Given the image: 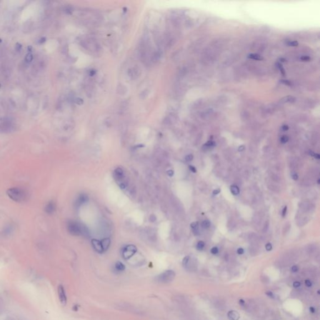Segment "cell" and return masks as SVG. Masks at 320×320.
<instances>
[{
    "label": "cell",
    "mask_w": 320,
    "mask_h": 320,
    "mask_svg": "<svg viewBox=\"0 0 320 320\" xmlns=\"http://www.w3.org/2000/svg\"><path fill=\"white\" fill-rule=\"evenodd\" d=\"M239 303H240V304L241 306H244V305L245 304V301L243 300L240 299V300H239Z\"/></svg>",
    "instance_id": "50"
},
{
    "label": "cell",
    "mask_w": 320,
    "mask_h": 320,
    "mask_svg": "<svg viewBox=\"0 0 320 320\" xmlns=\"http://www.w3.org/2000/svg\"><path fill=\"white\" fill-rule=\"evenodd\" d=\"M288 140H289V138H288V136H286V135H284V136H283L281 137V139H280V141H281V143H283V144H285V143H287V142H288Z\"/></svg>",
    "instance_id": "29"
},
{
    "label": "cell",
    "mask_w": 320,
    "mask_h": 320,
    "mask_svg": "<svg viewBox=\"0 0 320 320\" xmlns=\"http://www.w3.org/2000/svg\"><path fill=\"white\" fill-rule=\"evenodd\" d=\"M204 245L205 244L204 243V241H200L198 242L197 245H196V248H197V250H202L204 247Z\"/></svg>",
    "instance_id": "25"
},
{
    "label": "cell",
    "mask_w": 320,
    "mask_h": 320,
    "mask_svg": "<svg viewBox=\"0 0 320 320\" xmlns=\"http://www.w3.org/2000/svg\"><path fill=\"white\" fill-rule=\"evenodd\" d=\"M167 174H168V175L169 176H171H171H173V175H174V171H173L171 170H168V171H167Z\"/></svg>",
    "instance_id": "44"
},
{
    "label": "cell",
    "mask_w": 320,
    "mask_h": 320,
    "mask_svg": "<svg viewBox=\"0 0 320 320\" xmlns=\"http://www.w3.org/2000/svg\"><path fill=\"white\" fill-rule=\"evenodd\" d=\"M14 231V226L13 225H8L5 228H4L1 232V235L3 236L6 237L10 236Z\"/></svg>",
    "instance_id": "12"
},
{
    "label": "cell",
    "mask_w": 320,
    "mask_h": 320,
    "mask_svg": "<svg viewBox=\"0 0 320 320\" xmlns=\"http://www.w3.org/2000/svg\"><path fill=\"white\" fill-rule=\"evenodd\" d=\"M68 230L70 234L74 236H88V228L83 224L75 221H70L68 223Z\"/></svg>",
    "instance_id": "2"
},
{
    "label": "cell",
    "mask_w": 320,
    "mask_h": 320,
    "mask_svg": "<svg viewBox=\"0 0 320 320\" xmlns=\"http://www.w3.org/2000/svg\"><path fill=\"white\" fill-rule=\"evenodd\" d=\"M298 269H299L298 266H296V265H294V266H293L291 267V271H292V272H293V273L297 272L298 271Z\"/></svg>",
    "instance_id": "38"
},
{
    "label": "cell",
    "mask_w": 320,
    "mask_h": 320,
    "mask_svg": "<svg viewBox=\"0 0 320 320\" xmlns=\"http://www.w3.org/2000/svg\"><path fill=\"white\" fill-rule=\"evenodd\" d=\"M45 42H46V39H45L44 38H42V39H40L39 43H44Z\"/></svg>",
    "instance_id": "53"
},
{
    "label": "cell",
    "mask_w": 320,
    "mask_h": 320,
    "mask_svg": "<svg viewBox=\"0 0 320 320\" xmlns=\"http://www.w3.org/2000/svg\"><path fill=\"white\" fill-rule=\"evenodd\" d=\"M218 248L217 247H213L211 249V253L213 254H216L218 253Z\"/></svg>",
    "instance_id": "34"
},
{
    "label": "cell",
    "mask_w": 320,
    "mask_h": 320,
    "mask_svg": "<svg viewBox=\"0 0 320 320\" xmlns=\"http://www.w3.org/2000/svg\"><path fill=\"white\" fill-rule=\"evenodd\" d=\"M185 159L187 161H191V160L193 159V156L192 154H188L186 156Z\"/></svg>",
    "instance_id": "37"
},
{
    "label": "cell",
    "mask_w": 320,
    "mask_h": 320,
    "mask_svg": "<svg viewBox=\"0 0 320 320\" xmlns=\"http://www.w3.org/2000/svg\"><path fill=\"white\" fill-rule=\"evenodd\" d=\"M248 58L249 59H253V60H256V61H262L263 59V58L261 55H259V54H256V53L250 54L248 56Z\"/></svg>",
    "instance_id": "20"
},
{
    "label": "cell",
    "mask_w": 320,
    "mask_h": 320,
    "mask_svg": "<svg viewBox=\"0 0 320 320\" xmlns=\"http://www.w3.org/2000/svg\"><path fill=\"white\" fill-rule=\"evenodd\" d=\"M278 107V105L275 104H268V106L264 107L262 109V113L264 115H271L276 111Z\"/></svg>",
    "instance_id": "8"
},
{
    "label": "cell",
    "mask_w": 320,
    "mask_h": 320,
    "mask_svg": "<svg viewBox=\"0 0 320 320\" xmlns=\"http://www.w3.org/2000/svg\"><path fill=\"white\" fill-rule=\"evenodd\" d=\"M215 142H214V141H208V142L206 143L204 146H205V147H207V148H210V147H213V146H215Z\"/></svg>",
    "instance_id": "28"
},
{
    "label": "cell",
    "mask_w": 320,
    "mask_h": 320,
    "mask_svg": "<svg viewBox=\"0 0 320 320\" xmlns=\"http://www.w3.org/2000/svg\"><path fill=\"white\" fill-rule=\"evenodd\" d=\"M295 100H296V98L293 97V96H287V97H285L280 99V103L285 104L288 103H293L295 101Z\"/></svg>",
    "instance_id": "16"
},
{
    "label": "cell",
    "mask_w": 320,
    "mask_h": 320,
    "mask_svg": "<svg viewBox=\"0 0 320 320\" xmlns=\"http://www.w3.org/2000/svg\"><path fill=\"white\" fill-rule=\"evenodd\" d=\"M277 65H278V67L279 69L280 70V71H281V72L282 74H283V75H285V71L284 68H283V67L282 66V65H281V64H280V63H277Z\"/></svg>",
    "instance_id": "33"
},
{
    "label": "cell",
    "mask_w": 320,
    "mask_h": 320,
    "mask_svg": "<svg viewBox=\"0 0 320 320\" xmlns=\"http://www.w3.org/2000/svg\"><path fill=\"white\" fill-rule=\"evenodd\" d=\"M237 253L238 254H243L244 253V250L242 248H239L237 250Z\"/></svg>",
    "instance_id": "41"
},
{
    "label": "cell",
    "mask_w": 320,
    "mask_h": 320,
    "mask_svg": "<svg viewBox=\"0 0 320 320\" xmlns=\"http://www.w3.org/2000/svg\"><path fill=\"white\" fill-rule=\"evenodd\" d=\"M314 157L315 158H316V159H319L320 158V156H319V154H316V153H315V154H314Z\"/></svg>",
    "instance_id": "52"
},
{
    "label": "cell",
    "mask_w": 320,
    "mask_h": 320,
    "mask_svg": "<svg viewBox=\"0 0 320 320\" xmlns=\"http://www.w3.org/2000/svg\"><path fill=\"white\" fill-rule=\"evenodd\" d=\"M266 44L264 41L259 39L253 44V48L254 49H256V51H261V50H263L264 49Z\"/></svg>",
    "instance_id": "11"
},
{
    "label": "cell",
    "mask_w": 320,
    "mask_h": 320,
    "mask_svg": "<svg viewBox=\"0 0 320 320\" xmlns=\"http://www.w3.org/2000/svg\"><path fill=\"white\" fill-rule=\"evenodd\" d=\"M58 294L59 301L63 305H66L67 303V297L66 295L65 290L63 286L59 285L58 288Z\"/></svg>",
    "instance_id": "6"
},
{
    "label": "cell",
    "mask_w": 320,
    "mask_h": 320,
    "mask_svg": "<svg viewBox=\"0 0 320 320\" xmlns=\"http://www.w3.org/2000/svg\"><path fill=\"white\" fill-rule=\"evenodd\" d=\"M220 191H221L220 189H216L215 190H214L213 193V195H218L220 193Z\"/></svg>",
    "instance_id": "49"
},
{
    "label": "cell",
    "mask_w": 320,
    "mask_h": 320,
    "mask_svg": "<svg viewBox=\"0 0 320 320\" xmlns=\"http://www.w3.org/2000/svg\"><path fill=\"white\" fill-rule=\"evenodd\" d=\"M91 243H92V245L96 251H97L99 253H102L104 252L101 241L93 239L92 241H91Z\"/></svg>",
    "instance_id": "9"
},
{
    "label": "cell",
    "mask_w": 320,
    "mask_h": 320,
    "mask_svg": "<svg viewBox=\"0 0 320 320\" xmlns=\"http://www.w3.org/2000/svg\"><path fill=\"white\" fill-rule=\"evenodd\" d=\"M33 54H31V52H29L28 54H26V56L25 57V61L26 63H30L32 61V60H33Z\"/></svg>",
    "instance_id": "23"
},
{
    "label": "cell",
    "mask_w": 320,
    "mask_h": 320,
    "mask_svg": "<svg viewBox=\"0 0 320 320\" xmlns=\"http://www.w3.org/2000/svg\"><path fill=\"white\" fill-rule=\"evenodd\" d=\"M300 59L302 61H309L311 60V58L307 55H303L300 57Z\"/></svg>",
    "instance_id": "30"
},
{
    "label": "cell",
    "mask_w": 320,
    "mask_h": 320,
    "mask_svg": "<svg viewBox=\"0 0 320 320\" xmlns=\"http://www.w3.org/2000/svg\"><path fill=\"white\" fill-rule=\"evenodd\" d=\"M318 295H319V290H318Z\"/></svg>",
    "instance_id": "55"
},
{
    "label": "cell",
    "mask_w": 320,
    "mask_h": 320,
    "mask_svg": "<svg viewBox=\"0 0 320 320\" xmlns=\"http://www.w3.org/2000/svg\"><path fill=\"white\" fill-rule=\"evenodd\" d=\"M56 209V206L53 202H49L45 207V211L48 214H53Z\"/></svg>",
    "instance_id": "14"
},
{
    "label": "cell",
    "mask_w": 320,
    "mask_h": 320,
    "mask_svg": "<svg viewBox=\"0 0 320 320\" xmlns=\"http://www.w3.org/2000/svg\"><path fill=\"white\" fill-rule=\"evenodd\" d=\"M214 116V110L211 108L206 109L201 112L199 116L203 120H209Z\"/></svg>",
    "instance_id": "7"
},
{
    "label": "cell",
    "mask_w": 320,
    "mask_h": 320,
    "mask_svg": "<svg viewBox=\"0 0 320 320\" xmlns=\"http://www.w3.org/2000/svg\"><path fill=\"white\" fill-rule=\"evenodd\" d=\"M241 117L244 118L245 119H246V120H247L248 118H249L250 117V114H249L248 112L244 111L243 113H242V114H241Z\"/></svg>",
    "instance_id": "31"
},
{
    "label": "cell",
    "mask_w": 320,
    "mask_h": 320,
    "mask_svg": "<svg viewBox=\"0 0 320 320\" xmlns=\"http://www.w3.org/2000/svg\"><path fill=\"white\" fill-rule=\"evenodd\" d=\"M7 195L13 201L18 203L23 202L27 198V193L21 188H12L7 190Z\"/></svg>",
    "instance_id": "3"
},
{
    "label": "cell",
    "mask_w": 320,
    "mask_h": 320,
    "mask_svg": "<svg viewBox=\"0 0 320 320\" xmlns=\"http://www.w3.org/2000/svg\"><path fill=\"white\" fill-rule=\"evenodd\" d=\"M0 88H1V85H0Z\"/></svg>",
    "instance_id": "56"
},
{
    "label": "cell",
    "mask_w": 320,
    "mask_h": 320,
    "mask_svg": "<svg viewBox=\"0 0 320 320\" xmlns=\"http://www.w3.org/2000/svg\"><path fill=\"white\" fill-rule=\"evenodd\" d=\"M230 190L232 194L234 195H237L240 193V189L236 185H231L230 186Z\"/></svg>",
    "instance_id": "22"
},
{
    "label": "cell",
    "mask_w": 320,
    "mask_h": 320,
    "mask_svg": "<svg viewBox=\"0 0 320 320\" xmlns=\"http://www.w3.org/2000/svg\"><path fill=\"white\" fill-rule=\"evenodd\" d=\"M265 248L267 251H271L272 249V245L271 243H267L265 246Z\"/></svg>",
    "instance_id": "39"
},
{
    "label": "cell",
    "mask_w": 320,
    "mask_h": 320,
    "mask_svg": "<svg viewBox=\"0 0 320 320\" xmlns=\"http://www.w3.org/2000/svg\"><path fill=\"white\" fill-rule=\"evenodd\" d=\"M293 285L295 288H298L301 286V283L299 281H295L293 283Z\"/></svg>",
    "instance_id": "42"
},
{
    "label": "cell",
    "mask_w": 320,
    "mask_h": 320,
    "mask_svg": "<svg viewBox=\"0 0 320 320\" xmlns=\"http://www.w3.org/2000/svg\"><path fill=\"white\" fill-rule=\"evenodd\" d=\"M114 173H115V177L118 180V181H120V180L123 179V178L125 177L124 171H123V169H121V168H116L115 170V172H114Z\"/></svg>",
    "instance_id": "15"
},
{
    "label": "cell",
    "mask_w": 320,
    "mask_h": 320,
    "mask_svg": "<svg viewBox=\"0 0 320 320\" xmlns=\"http://www.w3.org/2000/svg\"><path fill=\"white\" fill-rule=\"evenodd\" d=\"M235 61V58L234 57H230L227 58L226 60L224 61L221 65V67L223 68H226L231 66L232 64Z\"/></svg>",
    "instance_id": "17"
},
{
    "label": "cell",
    "mask_w": 320,
    "mask_h": 320,
    "mask_svg": "<svg viewBox=\"0 0 320 320\" xmlns=\"http://www.w3.org/2000/svg\"><path fill=\"white\" fill-rule=\"evenodd\" d=\"M136 251L137 248L135 246L129 245L123 250L122 256L125 259H129L136 253Z\"/></svg>",
    "instance_id": "5"
},
{
    "label": "cell",
    "mask_w": 320,
    "mask_h": 320,
    "mask_svg": "<svg viewBox=\"0 0 320 320\" xmlns=\"http://www.w3.org/2000/svg\"><path fill=\"white\" fill-rule=\"evenodd\" d=\"M198 227H199V225L198 222H193L191 224V228H192V230H193L195 235H198L197 233H198Z\"/></svg>",
    "instance_id": "21"
},
{
    "label": "cell",
    "mask_w": 320,
    "mask_h": 320,
    "mask_svg": "<svg viewBox=\"0 0 320 320\" xmlns=\"http://www.w3.org/2000/svg\"><path fill=\"white\" fill-rule=\"evenodd\" d=\"M309 311H310V312H312V313H314L315 312H316V309H315L314 308H313L312 306V307L309 308Z\"/></svg>",
    "instance_id": "51"
},
{
    "label": "cell",
    "mask_w": 320,
    "mask_h": 320,
    "mask_svg": "<svg viewBox=\"0 0 320 320\" xmlns=\"http://www.w3.org/2000/svg\"><path fill=\"white\" fill-rule=\"evenodd\" d=\"M288 45L291 47H297L298 45V43L296 41H291V42H288Z\"/></svg>",
    "instance_id": "32"
},
{
    "label": "cell",
    "mask_w": 320,
    "mask_h": 320,
    "mask_svg": "<svg viewBox=\"0 0 320 320\" xmlns=\"http://www.w3.org/2000/svg\"><path fill=\"white\" fill-rule=\"evenodd\" d=\"M228 318L230 320H239L240 316L238 312L234 310H231L227 314Z\"/></svg>",
    "instance_id": "13"
},
{
    "label": "cell",
    "mask_w": 320,
    "mask_h": 320,
    "mask_svg": "<svg viewBox=\"0 0 320 320\" xmlns=\"http://www.w3.org/2000/svg\"><path fill=\"white\" fill-rule=\"evenodd\" d=\"M115 269L118 273H121L125 271V264L121 261H118L115 264Z\"/></svg>",
    "instance_id": "18"
},
{
    "label": "cell",
    "mask_w": 320,
    "mask_h": 320,
    "mask_svg": "<svg viewBox=\"0 0 320 320\" xmlns=\"http://www.w3.org/2000/svg\"><path fill=\"white\" fill-rule=\"evenodd\" d=\"M101 242L103 251L104 252V251H106L109 248V245H110V243H111V241L109 238H104Z\"/></svg>",
    "instance_id": "19"
},
{
    "label": "cell",
    "mask_w": 320,
    "mask_h": 320,
    "mask_svg": "<svg viewBox=\"0 0 320 320\" xmlns=\"http://www.w3.org/2000/svg\"><path fill=\"white\" fill-rule=\"evenodd\" d=\"M175 276L176 274L175 271L169 269V270H166L158 275L155 278V280L161 284H167L174 280Z\"/></svg>",
    "instance_id": "4"
},
{
    "label": "cell",
    "mask_w": 320,
    "mask_h": 320,
    "mask_svg": "<svg viewBox=\"0 0 320 320\" xmlns=\"http://www.w3.org/2000/svg\"><path fill=\"white\" fill-rule=\"evenodd\" d=\"M203 104V100L198 99L197 101H196V103H195L194 107L195 108H200L201 106H202Z\"/></svg>",
    "instance_id": "27"
},
{
    "label": "cell",
    "mask_w": 320,
    "mask_h": 320,
    "mask_svg": "<svg viewBox=\"0 0 320 320\" xmlns=\"http://www.w3.org/2000/svg\"><path fill=\"white\" fill-rule=\"evenodd\" d=\"M318 184H319V180H318Z\"/></svg>",
    "instance_id": "54"
},
{
    "label": "cell",
    "mask_w": 320,
    "mask_h": 320,
    "mask_svg": "<svg viewBox=\"0 0 320 320\" xmlns=\"http://www.w3.org/2000/svg\"><path fill=\"white\" fill-rule=\"evenodd\" d=\"M245 146L244 145H241L238 148V151L239 152H243V151L245 150Z\"/></svg>",
    "instance_id": "48"
},
{
    "label": "cell",
    "mask_w": 320,
    "mask_h": 320,
    "mask_svg": "<svg viewBox=\"0 0 320 320\" xmlns=\"http://www.w3.org/2000/svg\"><path fill=\"white\" fill-rule=\"evenodd\" d=\"M305 285L307 286V287H311L312 286V281H311L309 280H308V279H307V280H305Z\"/></svg>",
    "instance_id": "36"
},
{
    "label": "cell",
    "mask_w": 320,
    "mask_h": 320,
    "mask_svg": "<svg viewBox=\"0 0 320 320\" xmlns=\"http://www.w3.org/2000/svg\"><path fill=\"white\" fill-rule=\"evenodd\" d=\"M266 293V295L268 297H269V298H275V296H274V294L273 293H272L271 291H266V293Z\"/></svg>",
    "instance_id": "35"
},
{
    "label": "cell",
    "mask_w": 320,
    "mask_h": 320,
    "mask_svg": "<svg viewBox=\"0 0 320 320\" xmlns=\"http://www.w3.org/2000/svg\"><path fill=\"white\" fill-rule=\"evenodd\" d=\"M190 257H189V256H187V257H185L184 259H183V262H182L183 266L185 268L187 266V265H188V264L190 261Z\"/></svg>",
    "instance_id": "24"
},
{
    "label": "cell",
    "mask_w": 320,
    "mask_h": 320,
    "mask_svg": "<svg viewBox=\"0 0 320 320\" xmlns=\"http://www.w3.org/2000/svg\"><path fill=\"white\" fill-rule=\"evenodd\" d=\"M292 178L294 180H297L298 179V175L296 173H293V174H292Z\"/></svg>",
    "instance_id": "45"
},
{
    "label": "cell",
    "mask_w": 320,
    "mask_h": 320,
    "mask_svg": "<svg viewBox=\"0 0 320 320\" xmlns=\"http://www.w3.org/2000/svg\"><path fill=\"white\" fill-rule=\"evenodd\" d=\"M88 202V196L86 194H81L76 199V207H79L82 204L87 203Z\"/></svg>",
    "instance_id": "10"
},
{
    "label": "cell",
    "mask_w": 320,
    "mask_h": 320,
    "mask_svg": "<svg viewBox=\"0 0 320 320\" xmlns=\"http://www.w3.org/2000/svg\"><path fill=\"white\" fill-rule=\"evenodd\" d=\"M224 44L225 43L223 41L219 39L214 40L208 47L206 48L203 50L201 59L203 65H210L215 62Z\"/></svg>",
    "instance_id": "1"
},
{
    "label": "cell",
    "mask_w": 320,
    "mask_h": 320,
    "mask_svg": "<svg viewBox=\"0 0 320 320\" xmlns=\"http://www.w3.org/2000/svg\"><path fill=\"white\" fill-rule=\"evenodd\" d=\"M286 211H287V207H285L284 208H283V211H282V216L283 217H285L286 214Z\"/></svg>",
    "instance_id": "43"
},
{
    "label": "cell",
    "mask_w": 320,
    "mask_h": 320,
    "mask_svg": "<svg viewBox=\"0 0 320 320\" xmlns=\"http://www.w3.org/2000/svg\"><path fill=\"white\" fill-rule=\"evenodd\" d=\"M21 48H22V46H21V44L16 43V44L15 46V49H16V51H20V50L21 49Z\"/></svg>",
    "instance_id": "40"
},
{
    "label": "cell",
    "mask_w": 320,
    "mask_h": 320,
    "mask_svg": "<svg viewBox=\"0 0 320 320\" xmlns=\"http://www.w3.org/2000/svg\"><path fill=\"white\" fill-rule=\"evenodd\" d=\"M210 225H211V223H210V221L209 220H204L203 221L202 223V227L203 228H206V229H207V228H209L210 227Z\"/></svg>",
    "instance_id": "26"
},
{
    "label": "cell",
    "mask_w": 320,
    "mask_h": 320,
    "mask_svg": "<svg viewBox=\"0 0 320 320\" xmlns=\"http://www.w3.org/2000/svg\"><path fill=\"white\" fill-rule=\"evenodd\" d=\"M189 168H190V170L193 173H196V169L195 168V167H194L193 166H190Z\"/></svg>",
    "instance_id": "46"
},
{
    "label": "cell",
    "mask_w": 320,
    "mask_h": 320,
    "mask_svg": "<svg viewBox=\"0 0 320 320\" xmlns=\"http://www.w3.org/2000/svg\"><path fill=\"white\" fill-rule=\"evenodd\" d=\"M281 128H282L283 131H287V130H289V126L288 125H283L282 126Z\"/></svg>",
    "instance_id": "47"
}]
</instances>
